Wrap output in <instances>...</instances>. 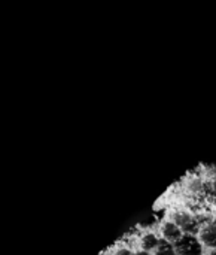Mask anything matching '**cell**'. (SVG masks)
Instances as JSON below:
<instances>
[{
    "instance_id": "obj_1",
    "label": "cell",
    "mask_w": 216,
    "mask_h": 255,
    "mask_svg": "<svg viewBox=\"0 0 216 255\" xmlns=\"http://www.w3.org/2000/svg\"><path fill=\"white\" fill-rule=\"evenodd\" d=\"M209 221L205 220V218H199V217H194L191 214H187V212H179L175 215V224L182 230L185 232V235H193L196 236V233H199L202 230V227Z\"/></svg>"
},
{
    "instance_id": "obj_2",
    "label": "cell",
    "mask_w": 216,
    "mask_h": 255,
    "mask_svg": "<svg viewBox=\"0 0 216 255\" xmlns=\"http://www.w3.org/2000/svg\"><path fill=\"white\" fill-rule=\"evenodd\" d=\"M178 255H202L203 247L200 241L193 235H182V238L173 244Z\"/></svg>"
},
{
    "instance_id": "obj_3",
    "label": "cell",
    "mask_w": 216,
    "mask_h": 255,
    "mask_svg": "<svg viewBox=\"0 0 216 255\" xmlns=\"http://www.w3.org/2000/svg\"><path fill=\"white\" fill-rule=\"evenodd\" d=\"M200 238L205 245L216 250V220H209L200 230Z\"/></svg>"
},
{
    "instance_id": "obj_4",
    "label": "cell",
    "mask_w": 216,
    "mask_h": 255,
    "mask_svg": "<svg viewBox=\"0 0 216 255\" xmlns=\"http://www.w3.org/2000/svg\"><path fill=\"white\" fill-rule=\"evenodd\" d=\"M163 236H164V241L175 244L182 238V230L175 223L169 221V223H164L163 226Z\"/></svg>"
},
{
    "instance_id": "obj_5",
    "label": "cell",
    "mask_w": 216,
    "mask_h": 255,
    "mask_svg": "<svg viewBox=\"0 0 216 255\" xmlns=\"http://www.w3.org/2000/svg\"><path fill=\"white\" fill-rule=\"evenodd\" d=\"M160 244V239L154 235V233H146L140 238V248H142V253H151V251H155L157 247Z\"/></svg>"
},
{
    "instance_id": "obj_6",
    "label": "cell",
    "mask_w": 216,
    "mask_h": 255,
    "mask_svg": "<svg viewBox=\"0 0 216 255\" xmlns=\"http://www.w3.org/2000/svg\"><path fill=\"white\" fill-rule=\"evenodd\" d=\"M154 255H178L175 251V247L173 244L164 241V239H160V244L155 250V254Z\"/></svg>"
},
{
    "instance_id": "obj_7",
    "label": "cell",
    "mask_w": 216,
    "mask_h": 255,
    "mask_svg": "<svg viewBox=\"0 0 216 255\" xmlns=\"http://www.w3.org/2000/svg\"><path fill=\"white\" fill-rule=\"evenodd\" d=\"M113 255H139V253H134L128 248H119L113 253Z\"/></svg>"
},
{
    "instance_id": "obj_8",
    "label": "cell",
    "mask_w": 216,
    "mask_h": 255,
    "mask_svg": "<svg viewBox=\"0 0 216 255\" xmlns=\"http://www.w3.org/2000/svg\"><path fill=\"white\" fill-rule=\"evenodd\" d=\"M139 255H152V254H151V253H142V251H140V253H139Z\"/></svg>"
},
{
    "instance_id": "obj_9",
    "label": "cell",
    "mask_w": 216,
    "mask_h": 255,
    "mask_svg": "<svg viewBox=\"0 0 216 255\" xmlns=\"http://www.w3.org/2000/svg\"><path fill=\"white\" fill-rule=\"evenodd\" d=\"M208 255H216V251H212V253H209Z\"/></svg>"
}]
</instances>
